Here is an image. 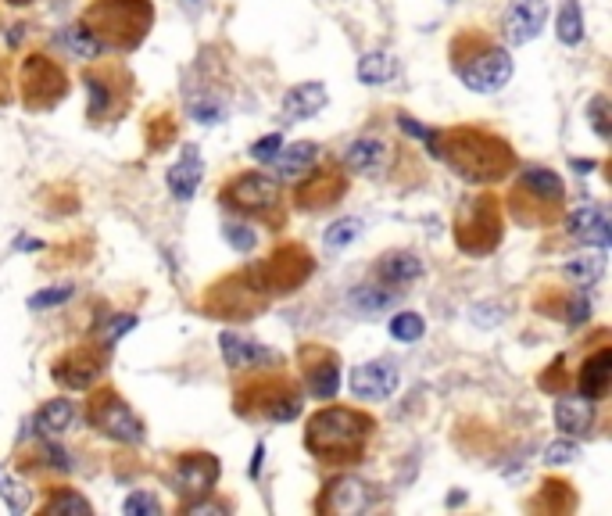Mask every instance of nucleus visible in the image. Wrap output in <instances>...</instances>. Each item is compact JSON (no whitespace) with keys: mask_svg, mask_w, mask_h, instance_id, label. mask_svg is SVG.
Listing matches in <instances>:
<instances>
[{"mask_svg":"<svg viewBox=\"0 0 612 516\" xmlns=\"http://www.w3.org/2000/svg\"><path fill=\"white\" fill-rule=\"evenodd\" d=\"M437 158L469 183H498L516 169V151L480 126H455L437 133Z\"/></svg>","mask_w":612,"mask_h":516,"instance_id":"obj_1","label":"nucleus"},{"mask_svg":"<svg viewBox=\"0 0 612 516\" xmlns=\"http://www.w3.org/2000/svg\"><path fill=\"white\" fill-rule=\"evenodd\" d=\"M376 420L366 409H348V405H326L308 416L305 423V448L319 463H358L366 456V445L373 438Z\"/></svg>","mask_w":612,"mask_h":516,"instance_id":"obj_2","label":"nucleus"},{"mask_svg":"<svg viewBox=\"0 0 612 516\" xmlns=\"http://www.w3.org/2000/svg\"><path fill=\"white\" fill-rule=\"evenodd\" d=\"M451 69L473 94H498L512 79V58L494 36L480 29H462L451 40Z\"/></svg>","mask_w":612,"mask_h":516,"instance_id":"obj_3","label":"nucleus"},{"mask_svg":"<svg viewBox=\"0 0 612 516\" xmlns=\"http://www.w3.org/2000/svg\"><path fill=\"white\" fill-rule=\"evenodd\" d=\"M97 40L104 43V51H136L144 43L147 29L154 26L151 0H97L79 18Z\"/></svg>","mask_w":612,"mask_h":516,"instance_id":"obj_4","label":"nucleus"},{"mask_svg":"<svg viewBox=\"0 0 612 516\" xmlns=\"http://www.w3.org/2000/svg\"><path fill=\"white\" fill-rule=\"evenodd\" d=\"M301 391L294 380L280 377V373H262V377H251L237 387V416L244 420H269V423H290L301 416Z\"/></svg>","mask_w":612,"mask_h":516,"instance_id":"obj_5","label":"nucleus"},{"mask_svg":"<svg viewBox=\"0 0 612 516\" xmlns=\"http://www.w3.org/2000/svg\"><path fill=\"white\" fill-rule=\"evenodd\" d=\"M455 241L466 255H487L502 241V212H498V198L480 194V198H466L455 219Z\"/></svg>","mask_w":612,"mask_h":516,"instance_id":"obj_6","label":"nucleus"},{"mask_svg":"<svg viewBox=\"0 0 612 516\" xmlns=\"http://www.w3.org/2000/svg\"><path fill=\"white\" fill-rule=\"evenodd\" d=\"M219 201L244 219H265L272 208H280V183L272 180L269 172H244V176L222 183Z\"/></svg>","mask_w":612,"mask_h":516,"instance_id":"obj_7","label":"nucleus"},{"mask_svg":"<svg viewBox=\"0 0 612 516\" xmlns=\"http://www.w3.org/2000/svg\"><path fill=\"white\" fill-rule=\"evenodd\" d=\"M18 83H22V104H26L29 112H51L68 90V79H65V72H61V65H54V61L43 58V54L26 58Z\"/></svg>","mask_w":612,"mask_h":516,"instance_id":"obj_8","label":"nucleus"},{"mask_svg":"<svg viewBox=\"0 0 612 516\" xmlns=\"http://www.w3.org/2000/svg\"><path fill=\"white\" fill-rule=\"evenodd\" d=\"M90 423L101 430L104 438L119 441V445H140L144 441V423H140V416L111 387H104V391L94 395V402H90Z\"/></svg>","mask_w":612,"mask_h":516,"instance_id":"obj_9","label":"nucleus"},{"mask_svg":"<svg viewBox=\"0 0 612 516\" xmlns=\"http://www.w3.org/2000/svg\"><path fill=\"white\" fill-rule=\"evenodd\" d=\"M219 459L212 452H187V456H179L169 470V488L176 491L183 502H194L201 495H212L215 481H219Z\"/></svg>","mask_w":612,"mask_h":516,"instance_id":"obj_10","label":"nucleus"},{"mask_svg":"<svg viewBox=\"0 0 612 516\" xmlns=\"http://www.w3.org/2000/svg\"><path fill=\"white\" fill-rule=\"evenodd\" d=\"M301 380L305 391L319 402H333V395L340 391V359L337 352L323 348V344H305L298 352Z\"/></svg>","mask_w":612,"mask_h":516,"instance_id":"obj_11","label":"nucleus"},{"mask_svg":"<svg viewBox=\"0 0 612 516\" xmlns=\"http://www.w3.org/2000/svg\"><path fill=\"white\" fill-rule=\"evenodd\" d=\"M308 273H312V258L301 244H287L276 255L265 262V266L255 269V276L262 280L265 294L272 298V291H294L298 284H305Z\"/></svg>","mask_w":612,"mask_h":516,"instance_id":"obj_12","label":"nucleus"},{"mask_svg":"<svg viewBox=\"0 0 612 516\" xmlns=\"http://www.w3.org/2000/svg\"><path fill=\"white\" fill-rule=\"evenodd\" d=\"M398 384H401L398 366L387 359L362 362V366L351 370V380H348L351 398H358V402H383V398H391L398 391Z\"/></svg>","mask_w":612,"mask_h":516,"instance_id":"obj_13","label":"nucleus"},{"mask_svg":"<svg viewBox=\"0 0 612 516\" xmlns=\"http://www.w3.org/2000/svg\"><path fill=\"white\" fill-rule=\"evenodd\" d=\"M516 194L519 198H530V205L544 208V215L552 219V215L562 208V194H566V187H562L559 172L544 169V165H527V169L519 172Z\"/></svg>","mask_w":612,"mask_h":516,"instance_id":"obj_14","label":"nucleus"},{"mask_svg":"<svg viewBox=\"0 0 612 516\" xmlns=\"http://www.w3.org/2000/svg\"><path fill=\"white\" fill-rule=\"evenodd\" d=\"M544 22H548V4H544V0H512L509 8H505V18H502L505 43L523 47V43L537 40Z\"/></svg>","mask_w":612,"mask_h":516,"instance_id":"obj_15","label":"nucleus"},{"mask_svg":"<svg viewBox=\"0 0 612 516\" xmlns=\"http://www.w3.org/2000/svg\"><path fill=\"white\" fill-rule=\"evenodd\" d=\"M219 344H222V359H226V366L233 373H255V370L276 366V352H272L269 344L251 341V337L237 334V330H226L219 337Z\"/></svg>","mask_w":612,"mask_h":516,"instance_id":"obj_16","label":"nucleus"},{"mask_svg":"<svg viewBox=\"0 0 612 516\" xmlns=\"http://www.w3.org/2000/svg\"><path fill=\"white\" fill-rule=\"evenodd\" d=\"M104 359L97 352H86V348H76V352L61 355L58 362L51 366L54 384L68 387V391H90V387L101 380Z\"/></svg>","mask_w":612,"mask_h":516,"instance_id":"obj_17","label":"nucleus"},{"mask_svg":"<svg viewBox=\"0 0 612 516\" xmlns=\"http://www.w3.org/2000/svg\"><path fill=\"white\" fill-rule=\"evenodd\" d=\"M566 230H570L573 241L595 244L598 251H605L612 241L609 212H605L602 205H584V208H577V212H570L566 215Z\"/></svg>","mask_w":612,"mask_h":516,"instance_id":"obj_18","label":"nucleus"},{"mask_svg":"<svg viewBox=\"0 0 612 516\" xmlns=\"http://www.w3.org/2000/svg\"><path fill=\"white\" fill-rule=\"evenodd\" d=\"M340 165L351 172V176H380L383 165H387V140L380 137H358L344 147V158Z\"/></svg>","mask_w":612,"mask_h":516,"instance_id":"obj_19","label":"nucleus"},{"mask_svg":"<svg viewBox=\"0 0 612 516\" xmlns=\"http://www.w3.org/2000/svg\"><path fill=\"white\" fill-rule=\"evenodd\" d=\"M369 506V488L355 477H337L333 484H326L323 499H319V509L337 516H355Z\"/></svg>","mask_w":612,"mask_h":516,"instance_id":"obj_20","label":"nucleus"},{"mask_svg":"<svg viewBox=\"0 0 612 516\" xmlns=\"http://www.w3.org/2000/svg\"><path fill=\"white\" fill-rule=\"evenodd\" d=\"M201 180H204L201 151H197V144H187L183 147V158H179V162L169 169V176H165V183H169L176 201H190L197 194V187H201Z\"/></svg>","mask_w":612,"mask_h":516,"instance_id":"obj_21","label":"nucleus"},{"mask_svg":"<svg viewBox=\"0 0 612 516\" xmlns=\"http://www.w3.org/2000/svg\"><path fill=\"white\" fill-rule=\"evenodd\" d=\"M555 427L570 438H580L595 427V402L584 395H562L555 398Z\"/></svg>","mask_w":612,"mask_h":516,"instance_id":"obj_22","label":"nucleus"},{"mask_svg":"<svg viewBox=\"0 0 612 516\" xmlns=\"http://www.w3.org/2000/svg\"><path fill=\"white\" fill-rule=\"evenodd\" d=\"M376 276H380L387 287H398L401 291V287H408L412 280L423 276V258H419L416 251H405V248L387 251V255L376 262Z\"/></svg>","mask_w":612,"mask_h":516,"instance_id":"obj_23","label":"nucleus"},{"mask_svg":"<svg viewBox=\"0 0 612 516\" xmlns=\"http://www.w3.org/2000/svg\"><path fill=\"white\" fill-rule=\"evenodd\" d=\"M76 420H79L76 402H68V398H51V402L40 405V413L33 416V427L40 438H65L68 430L76 427Z\"/></svg>","mask_w":612,"mask_h":516,"instance_id":"obj_24","label":"nucleus"},{"mask_svg":"<svg viewBox=\"0 0 612 516\" xmlns=\"http://www.w3.org/2000/svg\"><path fill=\"white\" fill-rule=\"evenodd\" d=\"M609 380H612V352L609 348H598L591 359H584L580 366V377H577V387L580 395L591 398V402H602L609 395Z\"/></svg>","mask_w":612,"mask_h":516,"instance_id":"obj_25","label":"nucleus"},{"mask_svg":"<svg viewBox=\"0 0 612 516\" xmlns=\"http://www.w3.org/2000/svg\"><path fill=\"white\" fill-rule=\"evenodd\" d=\"M326 108V86L323 83H298L290 86L287 97H283V119L301 122L312 119Z\"/></svg>","mask_w":612,"mask_h":516,"instance_id":"obj_26","label":"nucleus"},{"mask_svg":"<svg viewBox=\"0 0 612 516\" xmlns=\"http://www.w3.org/2000/svg\"><path fill=\"white\" fill-rule=\"evenodd\" d=\"M319 162V144L315 140H298V144L280 147V155L272 158L276 172L283 180H298V176H308V169Z\"/></svg>","mask_w":612,"mask_h":516,"instance_id":"obj_27","label":"nucleus"},{"mask_svg":"<svg viewBox=\"0 0 612 516\" xmlns=\"http://www.w3.org/2000/svg\"><path fill=\"white\" fill-rule=\"evenodd\" d=\"M58 43L65 47L68 54H72V58H79V61H97V58H104V54H108V51H104V43L97 40V36L90 33L83 22H72V26L61 29Z\"/></svg>","mask_w":612,"mask_h":516,"instance_id":"obj_28","label":"nucleus"},{"mask_svg":"<svg viewBox=\"0 0 612 516\" xmlns=\"http://www.w3.org/2000/svg\"><path fill=\"white\" fill-rule=\"evenodd\" d=\"M394 76H398V61H394V54H387V51H373L358 61V79L366 86H383V83H391Z\"/></svg>","mask_w":612,"mask_h":516,"instance_id":"obj_29","label":"nucleus"},{"mask_svg":"<svg viewBox=\"0 0 612 516\" xmlns=\"http://www.w3.org/2000/svg\"><path fill=\"white\" fill-rule=\"evenodd\" d=\"M605 273V255H584V258H570L566 266H562V276L570 280L573 287H595Z\"/></svg>","mask_w":612,"mask_h":516,"instance_id":"obj_30","label":"nucleus"},{"mask_svg":"<svg viewBox=\"0 0 612 516\" xmlns=\"http://www.w3.org/2000/svg\"><path fill=\"white\" fill-rule=\"evenodd\" d=\"M0 499L11 513H26L33 506V488L15 470H0Z\"/></svg>","mask_w":612,"mask_h":516,"instance_id":"obj_31","label":"nucleus"},{"mask_svg":"<svg viewBox=\"0 0 612 516\" xmlns=\"http://www.w3.org/2000/svg\"><path fill=\"white\" fill-rule=\"evenodd\" d=\"M555 33L566 47H577L584 40V15H580V4L577 0H562V11L555 18Z\"/></svg>","mask_w":612,"mask_h":516,"instance_id":"obj_32","label":"nucleus"},{"mask_svg":"<svg viewBox=\"0 0 612 516\" xmlns=\"http://www.w3.org/2000/svg\"><path fill=\"white\" fill-rule=\"evenodd\" d=\"M398 301V291H383L380 284H362L355 287V294H351V305H355L358 312H366V316H376V312H383L387 305H394Z\"/></svg>","mask_w":612,"mask_h":516,"instance_id":"obj_33","label":"nucleus"},{"mask_svg":"<svg viewBox=\"0 0 612 516\" xmlns=\"http://www.w3.org/2000/svg\"><path fill=\"white\" fill-rule=\"evenodd\" d=\"M86 94H90V119H104L111 112V83H108V72H90L86 76Z\"/></svg>","mask_w":612,"mask_h":516,"instance_id":"obj_34","label":"nucleus"},{"mask_svg":"<svg viewBox=\"0 0 612 516\" xmlns=\"http://www.w3.org/2000/svg\"><path fill=\"white\" fill-rule=\"evenodd\" d=\"M90 509H94V506H90L83 495H76V491H68V488H58L51 499L43 502V513H54V516H58V513H83L86 516Z\"/></svg>","mask_w":612,"mask_h":516,"instance_id":"obj_35","label":"nucleus"},{"mask_svg":"<svg viewBox=\"0 0 612 516\" xmlns=\"http://www.w3.org/2000/svg\"><path fill=\"white\" fill-rule=\"evenodd\" d=\"M423 334H426V323H423V316H419V312H398V316L391 319V337H394V341L412 344V341H419Z\"/></svg>","mask_w":612,"mask_h":516,"instance_id":"obj_36","label":"nucleus"},{"mask_svg":"<svg viewBox=\"0 0 612 516\" xmlns=\"http://www.w3.org/2000/svg\"><path fill=\"white\" fill-rule=\"evenodd\" d=\"M587 122H591V129L598 133V140H609V137H612V126H609V97H605V94L591 97V104H587Z\"/></svg>","mask_w":612,"mask_h":516,"instance_id":"obj_37","label":"nucleus"},{"mask_svg":"<svg viewBox=\"0 0 612 516\" xmlns=\"http://www.w3.org/2000/svg\"><path fill=\"white\" fill-rule=\"evenodd\" d=\"M222 233H226V241H230L233 251H240V255H247V251H255L258 244V233L251 230V226L237 223V219H230V223L222 226Z\"/></svg>","mask_w":612,"mask_h":516,"instance_id":"obj_38","label":"nucleus"},{"mask_svg":"<svg viewBox=\"0 0 612 516\" xmlns=\"http://www.w3.org/2000/svg\"><path fill=\"white\" fill-rule=\"evenodd\" d=\"M362 233V223H358L355 215H348V219H337V223L326 230V248H344V244H351Z\"/></svg>","mask_w":612,"mask_h":516,"instance_id":"obj_39","label":"nucleus"},{"mask_svg":"<svg viewBox=\"0 0 612 516\" xmlns=\"http://www.w3.org/2000/svg\"><path fill=\"white\" fill-rule=\"evenodd\" d=\"M40 459L47 466H51V470H72V459H68V452L65 448L58 445V438H43V445H40Z\"/></svg>","mask_w":612,"mask_h":516,"instance_id":"obj_40","label":"nucleus"},{"mask_svg":"<svg viewBox=\"0 0 612 516\" xmlns=\"http://www.w3.org/2000/svg\"><path fill=\"white\" fill-rule=\"evenodd\" d=\"M158 509H162V506H158V499H154V495H147V491H133V495L122 502V513H126V516H154Z\"/></svg>","mask_w":612,"mask_h":516,"instance_id":"obj_41","label":"nucleus"},{"mask_svg":"<svg viewBox=\"0 0 612 516\" xmlns=\"http://www.w3.org/2000/svg\"><path fill=\"white\" fill-rule=\"evenodd\" d=\"M398 126H401V133H408V137H416V140H423V144H430V151L437 155V133H441V129H430V126H423V122L408 119V115H398Z\"/></svg>","mask_w":612,"mask_h":516,"instance_id":"obj_42","label":"nucleus"},{"mask_svg":"<svg viewBox=\"0 0 612 516\" xmlns=\"http://www.w3.org/2000/svg\"><path fill=\"white\" fill-rule=\"evenodd\" d=\"M280 147H283L280 133H269V137H262V140H255V144H251V158H255V162H272V158L280 155Z\"/></svg>","mask_w":612,"mask_h":516,"instance_id":"obj_43","label":"nucleus"},{"mask_svg":"<svg viewBox=\"0 0 612 516\" xmlns=\"http://www.w3.org/2000/svg\"><path fill=\"white\" fill-rule=\"evenodd\" d=\"M577 459V445L573 441H552V445L544 448V463H573Z\"/></svg>","mask_w":612,"mask_h":516,"instance_id":"obj_44","label":"nucleus"},{"mask_svg":"<svg viewBox=\"0 0 612 516\" xmlns=\"http://www.w3.org/2000/svg\"><path fill=\"white\" fill-rule=\"evenodd\" d=\"M72 298V287H54V291H40L29 298V309H51V305H61V301Z\"/></svg>","mask_w":612,"mask_h":516,"instance_id":"obj_45","label":"nucleus"},{"mask_svg":"<svg viewBox=\"0 0 612 516\" xmlns=\"http://www.w3.org/2000/svg\"><path fill=\"white\" fill-rule=\"evenodd\" d=\"M136 327V316H129V312H122V316L111 319L108 334H104V348H115V341H119L122 334H129V330Z\"/></svg>","mask_w":612,"mask_h":516,"instance_id":"obj_46","label":"nucleus"},{"mask_svg":"<svg viewBox=\"0 0 612 516\" xmlns=\"http://www.w3.org/2000/svg\"><path fill=\"white\" fill-rule=\"evenodd\" d=\"M183 509H187V513H194V516H208V513H230V506H226V502H208L201 495V499H194V502H183Z\"/></svg>","mask_w":612,"mask_h":516,"instance_id":"obj_47","label":"nucleus"},{"mask_svg":"<svg viewBox=\"0 0 612 516\" xmlns=\"http://www.w3.org/2000/svg\"><path fill=\"white\" fill-rule=\"evenodd\" d=\"M587 312H591V305H587L584 294H577V298L566 305V319H570L573 327H580V323H587Z\"/></svg>","mask_w":612,"mask_h":516,"instance_id":"obj_48","label":"nucleus"},{"mask_svg":"<svg viewBox=\"0 0 612 516\" xmlns=\"http://www.w3.org/2000/svg\"><path fill=\"white\" fill-rule=\"evenodd\" d=\"M262 456H265V445H255V463H251V477H258V470H262Z\"/></svg>","mask_w":612,"mask_h":516,"instance_id":"obj_49","label":"nucleus"},{"mask_svg":"<svg viewBox=\"0 0 612 516\" xmlns=\"http://www.w3.org/2000/svg\"><path fill=\"white\" fill-rule=\"evenodd\" d=\"M570 165H573V169H577V172H580V176H584V172H587V169H595V165H598V162H591V158H587V162H580V158H573V162H570Z\"/></svg>","mask_w":612,"mask_h":516,"instance_id":"obj_50","label":"nucleus"},{"mask_svg":"<svg viewBox=\"0 0 612 516\" xmlns=\"http://www.w3.org/2000/svg\"><path fill=\"white\" fill-rule=\"evenodd\" d=\"M8 4H33V0H8Z\"/></svg>","mask_w":612,"mask_h":516,"instance_id":"obj_51","label":"nucleus"},{"mask_svg":"<svg viewBox=\"0 0 612 516\" xmlns=\"http://www.w3.org/2000/svg\"><path fill=\"white\" fill-rule=\"evenodd\" d=\"M448 4H455V0H448Z\"/></svg>","mask_w":612,"mask_h":516,"instance_id":"obj_52","label":"nucleus"}]
</instances>
